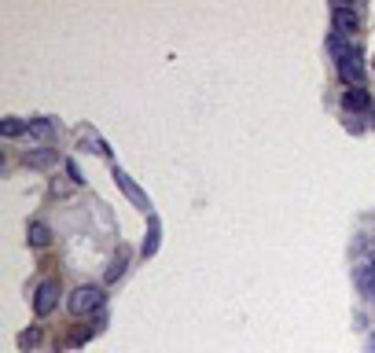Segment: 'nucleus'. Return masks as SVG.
Masks as SVG:
<instances>
[{"mask_svg": "<svg viewBox=\"0 0 375 353\" xmlns=\"http://www.w3.org/2000/svg\"><path fill=\"white\" fill-rule=\"evenodd\" d=\"M67 309L74 316H89V313H100L103 309V287H96V283H85V287H77V291L67 298Z\"/></svg>", "mask_w": 375, "mask_h": 353, "instance_id": "obj_1", "label": "nucleus"}, {"mask_svg": "<svg viewBox=\"0 0 375 353\" xmlns=\"http://www.w3.org/2000/svg\"><path fill=\"white\" fill-rule=\"evenodd\" d=\"M338 77L350 89H361V77H364V56H361V48H350V52L338 59Z\"/></svg>", "mask_w": 375, "mask_h": 353, "instance_id": "obj_2", "label": "nucleus"}, {"mask_svg": "<svg viewBox=\"0 0 375 353\" xmlns=\"http://www.w3.org/2000/svg\"><path fill=\"white\" fill-rule=\"evenodd\" d=\"M110 176H114V184H118V188L125 191V195H129V203L151 214V199H148V191H144V188H140V184H136L133 176H129V173L122 169V166H114V169H110Z\"/></svg>", "mask_w": 375, "mask_h": 353, "instance_id": "obj_3", "label": "nucleus"}, {"mask_svg": "<svg viewBox=\"0 0 375 353\" xmlns=\"http://www.w3.org/2000/svg\"><path fill=\"white\" fill-rule=\"evenodd\" d=\"M59 295H63L59 280H44V283L37 287V295H34V313H37V316H48V313L59 306Z\"/></svg>", "mask_w": 375, "mask_h": 353, "instance_id": "obj_4", "label": "nucleus"}, {"mask_svg": "<svg viewBox=\"0 0 375 353\" xmlns=\"http://www.w3.org/2000/svg\"><path fill=\"white\" fill-rule=\"evenodd\" d=\"M77 143H81V151H92V155H110V148H107V140L100 136V133H96L92 129V125H81V129H77Z\"/></svg>", "mask_w": 375, "mask_h": 353, "instance_id": "obj_5", "label": "nucleus"}, {"mask_svg": "<svg viewBox=\"0 0 375 353\" xmlns=\"http://www.w3.org/2000/svg\"><path fill=\"white\" fill-rule=\"evenodd\" d=\"M331 23H335V34H342V37H353V30H357V11L338 4V8L331 11Z\"/></svg>", "mask_w": 375, "mask_h": 353, "instance_id": "obj_6", "label": "nucleus"}, {"mask_svg": "<svg viewBox=\"0 0 375 353\" xmlns=\"http://www.w3.org/2000/svg\"><path fill=\"white\" fill-rule=\"evenodd\" d=\"M158 243H162V221L155 217V214H148V236H144V258H155V250H158Z\"/></svg>", "mask_w": 375, "mask_h": 353, "instance_id": "obj_7", "label": "nucleus"}, {"mask_svg": "<svg viewBox=\"0 0 375 353\" xmlns=\"http://www.w3.org/2000/svg\"><path fill=\"white\" fill-rule=\"evenodd\" d=\"M56 148H37V151H26L23 155V162L30 166V169H48V166H56Z\"/></svg>", "mask_w": 375, "mask_h": 353, "instance_id": "obj_8", "label": "nucleus"}, {"mask_svg": "<svg viewBox=\"0 0 375 353\" xmlns=\"http://www.w3.org/2000/svg\"><path fill=\"white\" fill-rule=\"evenodd\" d=\"M26 239H30V247L44 250L48 243H52V229H48L44 221H30V229H26Z\"/></svg>", "mask_w": 375, "mask_h": 353, "instance_id": "obj_9", "label": "nucleus"}, {"mask_svg": "<svg viewBox=\"0 0 375 353\" xmlns=\"http://www.w3.org/2000/svg\"><path fill=\"white\" fill-rule=\"evenodd\" d=\"M342 107H346L350 115H361V110L371 107V100H368L364 89H346V96H342Z\"/></svg>", "mask_w": 375, "mask_h": 353, "instance_id": "obj_10", "label": "nucleus"}, {"mask_svg": "<svg viewBox=\"0 0 375 353\" xmlns=\"http://www.w3.org/2000/svg\"><path fill=\"white\" fill-rule=\"evenodd\" d=\"M129 269V247H118V254L110 258V269H107V283H118Z\"/></svg>", "mask_w": 375, "mask_h": 353, "instance_id": "obj_11", "label": "nucleus"}, {"mask_svg": "<svg viewBox=\"0 0 375 353\" xmlns=\"http://www.w3.org/2000/svg\"><path fill=\"white\" fill-rule=\"evenodd\" d=\"M52 133H56L52 118H34V122H30V133H26V136L41 140V148H48V140H52Z\"/></svg>", "mask_w": 375, "mask_h": 353, "instance_id": "obj_12", "label": "nucleus"}, {"mask_svg": "<svg viewBox=\"0 0 375 353\" xmlns=\"http://www.w3.org/2000/svg\"><path fill=\"white\" fill-rule=\"evenodd\" d=\"M353 283H357V287H361V295L375 298V265H361V269H357V276H353Z\"/></svg>", "mask_w": 375, "mask_h": 353, "instance_id": "obj_13", "label": "nucleus"}, {"mask_svg": "<svg viewBox=\"0 0 375 353\" xmlns=\"http://www.w3.org/2000/svg\"><path fill=\"white\" fill-rule=\"evenodd\" d=\"M23 133H30V122H23V118H4V122H0V136L15 140V136H23Z\"/></svg>", "mask_w": 375, "mask_h": 353, "instance_id": "obj_14", "label": "nucleus"}, {"mask_svg": "<svg viewBox=\"0 0 375 353\" xmlns=\"http://www.w3.org/2000/svg\"><path fill=\"white\" fill-rule=\"evenodd\" d=\"M15 342H19V349H23V353H30V349H37V342H41V328L34 324V328H26V331H19V339H15Z\"/></svg>", "mask_w": 375, "mask_h": 353, "instance_id": "obj_15", "label": "nucleus"}, {"mask_svg": "<svg viewBox=\"0 0 375 353\" xmlns=\"http://www.w3.org/2000/svg\"><path fill=\"white\" fill-rule=\"evenodd\" d=\"M328 52H331V56H335V63H338L342 56L350 52V48H346V37H342V34H331V37H328Z\"/></svg>", "mask_w": 375, "mask_h": 353, "instance_id": "obj_16", "label": "nucleus"}, {"mask_svg": "<svg viewBox=\"0 0 375 353\" xmlns=\"http://www.w3.org/2000/svg\"><path fill=\"white\" fill-rule=\"evenodd\" d=\"M67 191H70L67 181H52V195H67Z\"/></svg>", "mask_w": 375, "mask_h": 353, "instance_id": "obj_17", "label": "nucleus"}, {"mask_svg": "<svg viewBox=\"0 0 375 353\" xmlns=\"http://www.w3.org/2000/svg\"><path fill=\"white\" fill-rule=\"evenodd\" d=\"M364 115H368V125H371V129H375V103H371V107L364 110Z\"/></svg>", "mask_w": 375, "mask_h": 353, "instance_id": "obj_18", "label": "nucleus"}, {"mask_svg": "<svg viewBox=\"0 0 375 353\" xmlns=\"http://www.w3.org/2000/svg\"><path fill=\"white\" fill-rule=\"evenodd\" d=\"M364 353H375V335H368V342H364Z\"/></svg>", "mask_w": 375, "mask_h": 353, "instance_id": "obj_19", "label": "nucleus"}]
</instances>
